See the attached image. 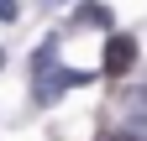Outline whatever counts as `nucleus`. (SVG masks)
Segmentation results:
<instances>
[{"mask_svg":"<svg viewBox=\"0 0 147 141\" xmlns=\"http://www.w3.org/2000/svg\"><path fill=\"white\" fill-rule=\"evenodd\" d=\"M100 63H105L110 78H126V73H131V63H137V37H131V31H110Z\"/></svg>","mask_w":147,"mask_h":141,"instance_id":"1","label":"nucleus"},{"mask_svg":"<svg viewBox=\"0 0 147 141\" xmlns=\"http://www.w3.org/2000/svg\"><path fill=\"white\" fill-rule=\"evenodd\" d=\"M116 104H121V115H126V136H131V141H147V94L131 89V94H121Z\"/></svg>","mask_w":147,"mask_h":141,"instance_id":"2","label":"nucleus"},{"mask_svg":"<svg viewBox=\"0 0 147 141\" xmlns=\"http://www.w3.org/2000/svg\"><path fill=\"white\" fill-rule=\"evenodd\" d=\"M74 21H79V26H95V31H110L116 16H110V5H100V0H84V5L74 11Z\"/></svg>","mask_w":147,"mask_h":141,"instance_id":"3","label":"nucleus"},{"mask_svg":"<svg viewBox=\"0 0 147 141\" xmlns=\"http://www.w3.org/2000/svg\"><path fill=\"white\" fill-rule=\"evenodd\" d=\"M16 16H21V11H16V0H0V21H16Z\"/></svg>","mask_w":147,"mask_h":141,"instance_id":"4","label":"nucleus"},{"mask_svg":"<svg viewBox=\"0 0 147 141\" xmlns=\"http://www.w3.org/2000/svg\"><path fill=\"white\" fill-rule=\"evenodd\" d=\"M100 141H131V136H126V131H121V136H100Z\"/></svg>","mask_w":147,"mask_h":141,"instance_id":"5","label":"nucleus"},{"mask_svg":"<svg viewBox=\"0 0 147 141\" xmlns=\"http://www.w3.org/2000/svg\"><path fill=\"white\" fill-rule=\"evenodd\" d=\"M0 68H5V52H0Z\"/></svg>","mask_w":147,"mask_h":141,"instance_id":"6","label":"nucleus"}]
</instances>
